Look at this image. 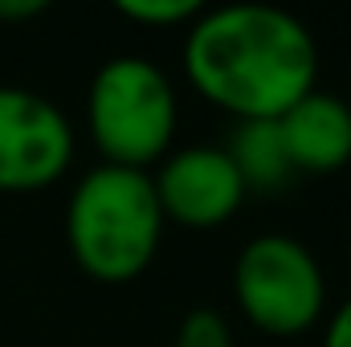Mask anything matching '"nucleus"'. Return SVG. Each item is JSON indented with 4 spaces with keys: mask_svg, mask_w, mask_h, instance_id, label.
Wrapping results in <instances>:
<instances>
[{
    "mask_svg": "<svg viewBox=\"0 0 351 347\" xmlns=\"http://www.w3.org/2000/svg\"><path fill=\"white\" fill-rule=\"evenodd\" d=\"M184 74L237 123L278 119L319 82L315 33L286 8H204L184 37Z\"/></svg>",
    "mask_w": 351,
    "mask_h": 347,
    "instance_id": "nucleus-1",
    "label": "nucleus"
},
{
    "mask_svg": "<svg viewBox=\"0 0 351 347\" xmlns=\"http://www.w3.org/2000/svg\"><path fill=\"white\" fill-rule=\"evenodd\" d=\"M164 213L156 200L152 172L98 164L78 180L66 204V241L74 261L94 282H131L160 250Z\"/></svg>",
    "mask_w": 351,
    "mask_h": 347,
    "instance_id": "nucleus-2",
    "label": "nucleus"
},
{
    "mask_svg": "<svg viewBox=\"0 0 351 347\" xmlns=\"http://www.w3.org/2000/svg\"><path fill=\"white\" fill-rule=\"evenodd\" d=\"M176 119L172 78L152 58L123 53L98 66L86 94V127L106 164L147 172V164L172 152Z\"/></svg>",
    "mask_w": 351,
    "mask_h": 347,
    "instance_id": "nucleus-3",
    "label": "nucleus"
},
{
    "mask_svg": "<svg viewBox=\"0 0 351 347\" xmlns=\"http://www.w3.org/2000/svg\"><path fill=\"white\" fill-rule=\"evenodd\" d=\"M233 298L250 327L274 339H294L319 323L327 302V278L302 241L286 233H265L237 254Z\"/></svg>",
    "mask_w": 351,
    "mask_h": 347,
    "instance_id": "nucleus-4",
    "label": "nucleus"
},
{
    "mask_svg": "<svg viewBox=\"0 0 351 347\" xmlns=\"http://www.w3.org/2000/svg\"><path fill=\"white\" fill-rule=\"evenodd\" d=\"M74 160V127L58 102L25 86H0V192H37Z\"/></svg>",
    "mask_w": 351,
    "mask_h": 347,
    "instance_id": "nucleus-5",
    "label": "nucleus"
},
{
    "mask_svg": "<svg viewBox=\"0 0 351 347\" xmlns=\"http://www.w3.org/2000/svg\"><path fill=\"white\" fill-rule=\"evenodd\" d=\"M152 184H156L164 221H176L184 229H217L245 200V184L233 168V160L225 156V147L168 152L160 160V172L152 176Z\"/></svg>",
    "mask_w": 351,
    "mask_h": 347,
    "instance_id": "nucleus-6",
    "label": "nucleus"
},
{
    "mask_svg": "<svg viewBox=\"0 0 351 347\" xmlns=\"http://www.w3.org/2000/svg\"><path fill=\"white\" fill-rule=\"evenodd\" d=\"M274 123L282 131L294 172L331 176L351 164V106L339 94L315 86Z\"/></svg>",
    "mask_w": 351,
    "mask_h": 347,
    "instance_id": "nucleus-7",
    "label": "nucleus"
},
{
    "mask_svg": "<svg viewBox=\"0 0 351 347\" xmlns=\"http://www.w3.org/2000/svg\"><path fill=\"white\" fill-rule=\"evenodd\" d=\"M225 156L233 160V168L241 176L245 192L250 188H286L290 184V156H286V143H282V131L274 119H250V123H237L229 143H225Z\"/></svg>",
    "mask_w": 351,
    "mask_h": 347,
    "instance_id": "nucleus-8",
    "label": "nucleus"
},
{
    "mask_svg": "<svg viewBox=\"0 0 351 347\" xmlns=\"http://www.w3.org/2000/svg\"><path fill=\"white\" fill-rule=\"evenodd\" d=\"M119 12L135 25L172 29V25H192L204 12V4L200 0H119Z\"/></svg>",
    "mask_w": 351,
    "mask_h": 347,
    "instance_id": "nucleus-9",
    "label": "nucleus"
},
{
    "mask_svg": "<svg viewBox=\"0 0 351 347\" xmlns=\"http://www.w3.org/2000/svg\"><path fill=\"white\" fill-rule=\"evenodd\" d=\"M172 347H233V327L221 311H192L184 315V323L176 327V339Z\"/></svg>",
    "mask_w": 351,
    "mask_h": 347,
    "instance_id": "nucleus-10",
    "label": "nucleus"
},
{
    "mask_svg": "<svg viewBox=\"0 0 351 347\" xmlns=\"http://www.w3.org/2000/svg\"><path fill=\"white\" fill-rule=\"evenodd\" d=\"M323 347H351V298L327 319V327H323Z\"/></svg>",
    "mask_w": 351,
    "mask_h": 347,
    "instance_id": "nucleus-11",
    "label": "nucleus"
},
{
    "mask_svg": "<svg viewBox=\"0 0 351 347\" xmlns=\"http://www.w3.org/2000/svg\"><path fill=\"white\" fill-rule=\"evenodd\" d=\"M45 8V0H0V21H33Z\"/></svg>",
    "mask_w": 351,
    "mask_h": 347,
    "instance_id": "nucleus-12",
    "label": "nucleus"
}]
</instances>
